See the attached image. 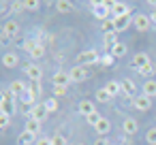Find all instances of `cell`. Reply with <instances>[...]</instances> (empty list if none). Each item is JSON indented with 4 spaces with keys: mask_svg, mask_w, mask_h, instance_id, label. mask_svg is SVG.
Instances as JSON below:
<instances>
[{
    "mask_svg": "<svg viewBox=\"0 0 156 145\" xmlns=\"http://www.w3.org/2000/svg\"><path fill=\"white\" fill-rule=\"evenodd\" d=\"M90 7H92V13H94V17H96V19H101V22L109 19L111 7H109L107 2H96V0H92V2H90Z\"/></svg>",
    "mask_w": 156,
    "mask_h": 145,
    "instance_id": "1",
    "label": "cell"
},
{
    "mask_svg": "<svg viewBox=\"0 0 156 145\" xmlns=\"http://www.w3.org/2000/svg\"><path fill=\"white\" fill-rule=\"evenodd\" d=\"M98 60H101V56H98V51H96V49H86V51H81V54L77 56V66L96 64Z\"/></svg>",
    "mask_w": 156,
    "mask_h": 145,
    "instance_id": "2",
    "label": "cell"
},
{
    "mask_svg": "<svg viewBox=\"0 0 156 145\" xmlns=\"http://www.w3.org/2000/svg\"><path fill=\"white\" fill-rule=\"evenodd\" d=\"M133 26H135V30H139V32H147V30L152 28V19H150V15L137 13V15L133 17Z\"/></svg>",
    "mask_w": 156,
    "mask_h": 145,
    "instance_id": "3",
    "label": "cell"
},
{
    "mask_svg": "<svg viewBox=\"0 0 156 145\" xmlns=\"http://www.w3.org/2000/svg\"><path fill=\"white\" fill-rule=\"evenodd\" d=\"M69 75H71V81L81 83V81H86V79L90 77V71H88L86 66H73V68L69 71Z\"/></svg>",
    "mask_w": 156,
    "mask_h": 145,
    "instance_id": "4",
    "label": "cell"
},
{
    "mask_svg": "<svg viewBox=\"0 0 156 145\" xmlns=\"http://www.w3.org/2000/svg\"><path fill=\"white\" fill-rule=\"evenodd\" d=\"M24 73H26V75H28L32 81H41V77H43V71H41V66H39V64H32V62L24 66Z\"/></svg>",
    "mask_w": 156,
    "mask_h": 145,
    "instance_id": "5",
    "label": "cell"
},
{
    "mask_svg": "<svg viewBox=\"0 0 156 145\" xmlns=\"http://www.w3.org/2000/svg\"><path fill=\"white\" fill-rule=\"evenodd\" d=\"M133 105H135V109H139V111H147V109L152 107V98H147L145 94H137V96L133 98Z\"/></svg>",
    "mask_w": 156,
    "mask_h": 145,
    "instance_id": "6",
    "label": "cell"
},
{
    "mask_svg": "<svg viewBox=\"0 0 156 145\" xmlns=\"http://www.w3.org/2000/svg\"><path fill=\"white\" fill-rule=\"evenodd\" d=\"M111 15H113L115 19H118V17H128V15H130V9H128V5H124V2H113Z\"/></svg>",
    "mask_w": 156,
    "mask_h": 145,
    "instance_id": "7",
    "label": "cell"
},
{
    "mask_svg": "<svg viewBox=\"0 0 156 145\" xmlns=\"http://www.w3.org/2000/svg\"><path fill=\"white\" fill-rule=\"evenodd\" d=\"M147 64H152L147 54H137V56L133 58V62H130V66H133L135 71H141V68H143V66H147Z\"/></svg>",
    "mask_w": 156,
    "mask_h": 145,
    "instance_id": "8",
    "label": "cell"
},
{
    "mask_svg": "<svg viewBox=\"0 0 156 145\" xmlns=\"http://www.w3.org/2000/svg\"><path fill=\"white\" fill-rule=\"evenodd\" d=\"M47 115H49V111L45 109V105H43V102H37V105H34V109H32V119H37V122H41V124H43Z\"/></svg>",
    "mask_w": 156,
    "mask_h": 145,
    "instance_id": "9",
    "label": "cell"
},
{
    "mask_svg": "<svg viewBox=\"0 0 156 145\" xmlns=\"http://www.w3.org/2000/svg\"><path fill=\"white\" fill-rule=\"evenodd\" d=\"M24 130H26V132H30L32 136H37V139H39V136H41V122H37V119H32V117H30V119H26Z\"/></svg>",
    "mask_w": 156,
    "mask_h": 145,
    "instance_id": "10",
    "label": "cell"
},
{
    "mask_svg": "<svg viewBox=\"0 0 156 145\" xmlns=\"http://www.w3.org/2000/svg\"><path fill=\"white\" fill-rule=\"evenodd\" d=\"M2 64H5L7 68H15V66L20 64V56H17L15 51H7V54L2 56Z\"/></svg>",
    "mask_w": 156,
    "mask_h": 145,
    "instance_id": "11",
    "label": "cell"
},
{
    "mask_svg": "<svg viewBox=\"0 0 156 145\" xmlns=\"http://www.w3.org/2000/svg\"><path fill=\"white\" fill-rule=\"evenodd\" d=\"M69 83H71V75L69 73H54L51 85H64V88H69Z\"/></svg>",
    "mask_w": 156,
    "mask_h": 145,
    "instance_id": "12",
    "label": "cell"
},
{
    "mask_svg": "<svg viewBox=\"0 0 156 145\" xmlns=\"http://www.w3.org/2000/svg\"><path fill=\"white\" fill-rule=\"evenodd\" d=\"M137 130H139V124H137L133 117H126V119L122 122V132H124V134H137Z\"/></svg>",
    "mask_w": 156,
    "mask_h": 145,
    "instance_id": "13",
    "label": "cell"
},
{
    "mask_svg": "<svg viewBox=\"0 0 156 145\" xmlns=\"http://www.w3.org/2000/svg\"><path fill=\"white\" fill-rule=\"evenodd\" d=\"M26 90H28V85H26L24 81H17V79H15V81L9 83V92H11L13 96H22Z\"/></svg>",
    "mask_w": 156,
    "mask_h": 145,
    "instance_id": "14",
    "label": "cell"
},
{
    "mask_svg": "<svg viewBox=\"0 0 156 145\" xmlns=\"http://www.w3.org/2000/svg\"><path fill=\"white\" fill-rule=\"evenodd\" d=\"M17 32H20V26H17V22H15V19H9V22H5L2 34H7V36L11 39V36H15Z\"/></svg>",
    "mask_w": 156,
    "mask_h": 145,
    "instance_id": "15",
    "label": "cell"
},
{
    "mask_svg": "<svg viewBox=\"0 0 156 145\" xmlns=\"http://www.w3.org/2000/svg\"><path fill=\"white\" fill-rule=\"evenodd\" d=\"M120 85H122V94H126L128 98H135V96H137V94H135V90H137V88H135V83H133L130 79H122V81H120Z\"/></svg>",
    "mask_w": 156,
    "mask_h": 145,
    "instance_id": "16",
    "label": "cell"
},
{
    "mask_svg": "<svg viewBox=\"0 0 156 145\" xmlns=\"http://www.w3.org/2000/svg\"><path fill=\"white\" fill-rule=\"evenodd\" d=\"M77 109H79V113H81L83 117H88V115H92V113L96 111V107H94V102H92V100H81Z\"/></svg>",
    "mask_w": 156,
    "mask_h": 145,
    "instance_id": "17",
    "label": "cell"
},
{
    "mask_svg": "<svg viewBox=\"0 0 156 145\" xmlns=\"http://www.w3.org/2000/svg\"><path fill=\"white\" fill-rule=\"evenodd\" d=\"M37 96H39V94H34V92L28 88V90L20 96V100H22V105H30V107H34V105H37Z\"/></svg>",
    "mask_w": 156,
    "mask_h": 145,
    "instance_id": "18",
    "label": "cell"
},
{
    "mask_svg": "<svg viewBox=\"0 0 156 145\" xmlns=\"http://www.w3.org/2000/svg\"><path fill=\"white\" fill-rule=\"evenodd\" d=\"M94 130H96V134L98 136H105V134H109V130H111V124H109V119L107 117H103L96 126H94Z\"/></svg>",
    "mask_w": 156,
    "mask_h": 145,
    "instance_id": "19",
    "label": "cell"
},
{
    "mask_svg": "<svg viewBox=\"0 0 156 145\" xmlns=\"http://www.w3.org/2000/svg\"><path fill=\"white\" fill-rule=\"evenodd\" d=\"M141 90H143L141 94H145L147 98H154V96H156V81H154V79H147Z\"/></svg>",
    "mask_w": 156,
    "mask_h": 145,
    "instance_id": "20",
    "label": "cell"
},
{
    "mask_svg": "<svg viewBox=\"0 0 156 145\" xmlns=\"http://www.w3.org/2000/svg\"><path fill=\"white\" fill-rule=\"evenodd\" d=\"M101 30H103V34H118V32H115V22H113V17L101 22Z\"/></svg>",
    "mask_w": 156,
    "mask_h": 145,
    "instance_id": "21",
    "label": "cell"
},
{
    "mask_svg": "<svg viewBox=\"0 0 156 145\" xmlns=\"http://www.w3.org/2000/svg\"><path fill=\"white\" fill-rule=\"evenodd\" d=\"M113 22H115V32H122V30H126L130 24H133V19H130V15L128 17H113Z\"/></svg>",
    "mask_w": 156,
    "mask_h": 145,
    "instance_id": "22",
    "label": "cell"
},
{
    "mask_svg": "<svg viewBox=\"0 0 156 145\" xmlns=\"http://www.w3.org/2000/svg\"><path fill=\"white\" fill-rule=\"evenodd\" d=\"M126 51H128V47H126L124 43H120V41L111 47V56H113L115 60H118V58H122V56H126Z\"/></svg>",
    "mask_w": 156,
    "mask_h": 145,
    "instance_id": "23",
    "label": "cell"
},
{
    "mask_svg": "<svg viewBox=\"0 0 156 145\" xmlns=\"http://www.w3.org/2000/svg\"><path fill=\"white\" fill-rule=\"evenodd\" d=\"M17 143H20V145H32V143H37V136H32L30 132L22 130L20 136H17Z\"/></svg>",
    "mask_w": 156,
    "mask_h": 145,
    "instance_id": "24",
    "label": "cell"
},
{
    "mask_svg": "<svg viewBox=\"0 0 156 145\" xmlns=\"http://www.w3.org/2000/svg\"><path fill=\"white\" fill-rule=\"evenodd\" d=\"M39 45H41V43H39V39H32V36H30V39H26V41L22 43V47L26 49V54H28V56H30V54H32Z\"/></svg>",
    "mask_w": 156,
    "mask_h": 145,
    "instance_id": "25",
    "label": "cell"
},
{
    "mask_svg": "<svg viewBox=\"0 0 156 145\" xmlns=\"http://www.w3.org/2000/svg\"><path fill=\"white\" fill-rule=\"evenodd\" d=\"M105 90H107V92H109V96L113 98V96H118V94L122 92V85H120V81H107Z\"/></svg>",
    "mask_w": 156,
    "mask_h": 145,
    "instance_id": "26",
    "label": "cell"
},
{
    "mask_svg": "<svg viewBox=\"0 0 156 145\" xmlns=\"http://www.w3.org/2000/svg\"><path fill=\"white\" fill-rule=\"evenodd\" d=\"M54 5H56V9L60 13H71L73 11V2H69V0H58V2H54Z\"/></svg>",
    "mask_w": 156,
    "mask_h": 145,
    "instance_id": "27",
    "label": "cell"
},
{
    "mask_svg": "<svg viewBox=\"0 0 156 145\" xmlns=\"http://www.w3.org/2000/svg\"><path fill=\"white\" fill-rule=\"evenodd\" d=\"M137 73H139L141 77H154V75H156V66H154V64H147V66H143V68L137 71Z\"/></svg>",
    "mask_w": 156,
    "mask_h": 145,
    "instance_id": "28",
    "label": "cell"
},
{
    "mask_svg": "<svg viewBox=\"0 0 156 145\" xmlns=\"http://www.w3.org/2000/svg\"><path fill=\"white\" fill-rule=\"evenodd\" d=\"M43 105H45V109H47L49 113H54V111H58V100H56V96H51V98H47V100H43Z\"/></svg>",
    "mask_w": 156,
    "mask_h": 145,
    "instance_id": "29",
    "label": "cell"
},
{
    "mask_svg": "<svg viewBox=\"0 0 156 145\" xmlns=\"http://www.w3.org/2000/svg\"><path fill=\"white\" fill-rule=\"evenodd\" d=\"M96 100H98V102H109L111 96H109V92H107L105 88H101V90H96Z\"/></svg>",
    "mask_w": 156,
    "mask_h": 145,
    "instance_id": "30",
    "label": "cell"
},
{
    "mask_svg": "<svg viewBox=\"0 0 156 145\" xmlns=\"http://www.w3.org/2000/svg\"><path fill=\"white\" fill-rule=\"evenodd\" d=\"M24 9H28V11H37L39 7H41V2H39V0H24Z\"/></svg>",
    "mask_w": 156,
    "mask_h": 145,
    "instance_id": "31",
    "label": "cell"
},
{
    "mask_svg": "<svg viewBox=\"0 0 156 145\" xmlns=\"http://www.w3.org/2000/svg\"><path fill=\"white\" fill-rule=\"evenodd\" d=\"M103 41H105V45L111 49V47L118 43V34H103Z\"/></svg>",
    "mask_w": 156,
    "mask_h": 145,
    "instance_id": "32",
    "label": "cell"
},
{
    "mask_svg": "<svg viewBox=\"0 0 156 145\" xmlns=\"http://www.w3.org/2000/svg\"><path fill=\"white\" fill-rule=\"evenodd\" d=\"M43 56H45V45L41 43V45H39L32 54H30V58H32V60H39V58H43Z\"/></svg>",
    "mask_w": 156,
    "mask_h": 145,
    "instance_id": "33",
    "label": "cell"
},
{
    "mask_svg": "<svg viewBox=\"0 0 156 145\" xmlns=\"http://www.w3.org/2000/svg\"><path fill=\"white\" fill-rule=\"evenodd\" d=\"M101 119H103V117H101V113H98V111H94L92 115H88V117H86V122H88L90 126H96V124H98Z\"/></svg>",
    "mask_w": 156,
    "mask_h": 145,
    "instance_id": "34",
    "label": "cell"
},
{
    "mask_svg": "<svg viewBox=\"0 0 156 145\" xmlns=\"http://www.w3.org/2000/svg\"><path fill=\"white\" fill-rule=\"evenodd\" d=\"M11 124V113H0V128H7Z\"/></svg>",
    "mask_w": 156,
    "mask_h": 145,
    "instance_id": "35",
    "label": "cell"
},
{
    "mask_svg": "<svg viewBox=\"0 0 156 145\" xmlns=\"http://www.w3.org/2000/svg\"><path fill=\"white\" fill-rule=\"evenodd\" d=\"M145 141L152 143V145H156V128H150V130L145 132Z\"/></svg>",
    "mask_w": 156,
    "mask_h": 145,
    "instance_id": "36",
    "label": "cell"
},
{
    "mask_svg": "<svg viewBox=\"0 0 156 145\" xmlns=\"http://www.w3.org/2000/svg\"><path fill=\"white\" fill-rule=\"evenodd\" d=\"M66 90H69V88H64V85H54V96H56V98H58V96H64Z\"/></svg>",
    "mask_w": 156,
    "mask_h": 145,
    "instance_id": "37",
    "label": "cell"
},
{
    "mask_svg": "<svg viewBox=\"0 0 156 145\" xmlns=\"http://www.w3.org/2000/svg\"><path fill=\"white\" fill-rule=\"evenodd\" d=\"M32 109H34V107H30V105H22V109H20V111L30 119V117H32Z\"/></svg>",
    "mask_w": 156,
    "mask_h": 145,
    "instance_id": "38",
    "label": "cell"
},
{
    "mask_svg": "<svg viewBox=\"0 0 156 145\" xmlns=\"http://www.w3.org/2000/svg\"><path fill=\"white\" fill-rule=\"evenodd\" d=\"M51 141H54V145H66V139H64L62 134H54Z\"/></svg>",
    "mask_w": 156,
    "mask_h": 145,
    "instance_id": "39",
    "label": "cell"
},
{
    "mask_svg": "<svg viewBox=\"0 0 156 145\" xmlns=\"http://www.w3.org/2000/svg\"><path fill=\"white\" fill-rule=\"evenodd\" d=\"M34 145H54V141H51L49 136H39Z\"/></svg>",
    "mask_w": 156,
    "mask_h": 145,
    "instance_id": "40",
    "label": "cell"
},
{
    "mask_svg": "<svg viewBox=\"0 0 156 145\" xmlns=\"http://www.w3.org/2000/svg\"><path fill=\"white\" fill-rule=\"evenodd\" d=\"M28 88H30V90H32L34 94H41V81H32V83H30Z\"/></svg>",
    "mask_w": 156,
    "mask_h": 145,
    "instance_id": "41",
    "label": "cell"
},
{
    "mask_svg": "<svg viewBox=\"0 0 156 145\" xmlns=\"http://www.w3.org/2000/svg\"><path fill=\"white\" fill-rule=\"evenodd\" d=\"M113 60H115V58H113L111 54H109V56H105V58H101V62H103V64H107V66H109V64H111Z\"/></svg>",
    "mask_w": 156,
    "mask_h": 145,
    "instance_id": "42",
    "label": "cell"
},
{
    "mask_svg": "<svg viewBox=\"0 0 156 145\" xmlns=\"http://www.w3.org/2000/svg\"><path fill=\"white\" fill-rule=\"evenodd\" d=\"M94 145H109V141H107L105 136H98V139L94 141Z\"/></svg>",
    "mask_w": 156,
    "mask_h": 145,
    "instance_id": "43",
    "label": "cell"
},
{
    "mask_svg": "<svg viewBox=\"0 0 156 145\" xmlns=\"http://www.w3.org/2000/svg\"><path fill=\"white\" fill-rule=\"evenodd\" d=\"M150 19H152V24H156V9H152V15H150Z\"/></svg>",
    "mask_w": 156,
    "mask_h": 145,
    "instance_id": "44",
    "label": "cell"
},
{
    "mask_svg": "<svg viewBox=\"0 0 156 145\" xmlns=\"http://www.w3.org/2000/svg\"><path fill=\"white\" fill-rule=\"evenodd\" d=\"M77 145H83V143H77Z\"/></svg>",
    "mask_w": 156,
    "mask_h": 145,
    "instance_id": "45",
    "label": "cell"
},
{
    "mask_svg": "<svg viewBox=\"0 0 156 145\" xmlns=\"http://www.w3.org/2000/svg\"><path fill=\"white\" fill-rule=\"evenodd\" d=\"M118 145H124V143H118Z\"/></svg>",
    "mask_w": 156,
    "mask_h": 145,
    "instance_id": "46",
    "label": "cell"
}]
</instances>
